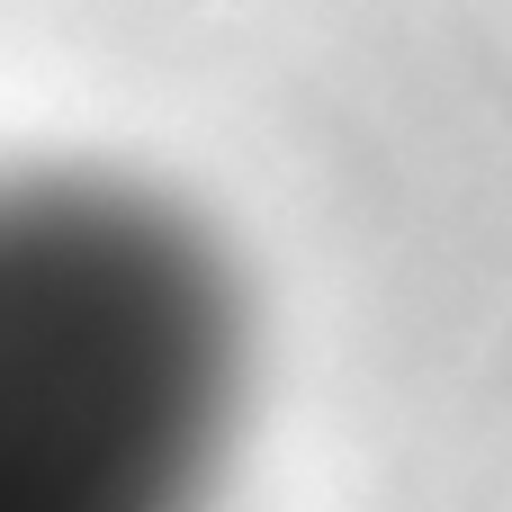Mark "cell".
Wrapping results in <instances>:
<instances>
[{"label":"cell","instance_id":"6da1fadb","mask_svg":"<svg viewBox=\"0 0 512 512\" xmlns=\"http://www.w3.org/2000/svg\"><path fill=\"white\" fill-rule=\"evenodd\" d=\"M243 288L198 216L90 171L0 180V512H207Z\"/></svg>","mask_w":512,"mask_h":512}]
</instances>
